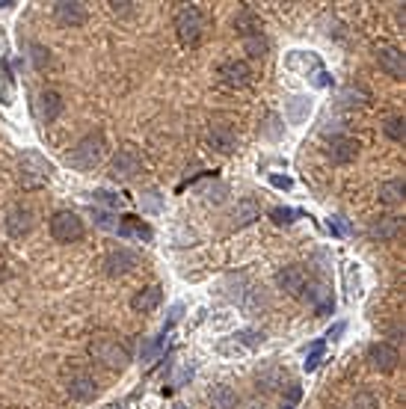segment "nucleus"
<instances>
[{
    "mask_svg": "<svg viewBox=\"0 0 406 409\" xmlns=\"http://www.w3.org/2000/svg\"><path fill=\"white\" fill-rule=\"evenodd\" d=\"M104 154H107L104 137L101 134H86V137H81L78 142H74V149L69 154H65V163H69L71 169L90 172L104 160Z\"/></svg>",
    "mask_w": 406,
    "mask_h": 409,
    "instance_id": "nucleus-1",
    "label": "nucleus"
},
{
    "mask_svg": "<svg viewBox=\"0 0 406 409\" xmlns=\"http://www.w3.org/2000/svg\"><path fill=\"white\" fill-rule=\"evenodd\" d=\"M175 33H178V39L184 45H199L202 36H205V15L199 6H181L178 12H175Z\"/></svg>",
    "mask_w": 406,
    "mask_h": 409,
    "instance_id": "nucleus-2",
    "label": "nucleus"
},
{
    "mask_svg": "<svg viewBox=\"0 0 406 409\" xmlns=\"http://www.w3.org/2000/svg\"><path fill=\"white\" fill-rule=\"evenodd\" d=\"M51 172L53 167L42 158L39 151H27V154H21V160H18V178L24 187H42V184H48L51 181Z\"/></svg>",
    "mask_w": 406,
    "mask_h": 409,
    "instance_id": "nucleus-3",
    "label": "nucleus"
},
{
    "mask_svg": "<svg viewBox=\"0 0 406 409\" xmlns=\"http://www.w3.org/2000/svg\"><path fill=\"white\" fill-rule=\"evenodd\" d=\"M51 237L57 243H78L83 237V219L71 211H57L51 217Z\"/></svg>",
    "mask_w": 406,
    "mask_h": 409,
    "instance_id": "nucleus-4",
    "label": "nucleus"
},
{
    "mask_svg": "<svg viewBox=\"0 0 406 409\" xmlns=\"http://www.w3.org/2000/svg\"><path fill=\"white\" fill-rule=\"evenodd\" d=\"M90 353H92L98 362H104L107 368H113V371H122L125 365L130 362L128 350L119 344V341H113V338H95L92 344H90Z\"/></svg>",
    "mask_w": 406,
    "mask_h": 409,
    "instance_id": "nucleus-5",
    "label": "nucleus"
},
{
    "mask_svg": "<svg viewBox=\"0 0 406 409\" xmlns=\"http://www.w3.org/2000/svg\"><path fill=\"white\" fill-rule=\"evenodd\" d=\"M139 169H142L139 151L134 146H125V149L116 151L113 163H110V178L113 181H130V178H137L139 175Z\"/></svg>",
    "mask_w": 406,
    "mask_h": 409,
    "instance_id": "nucleus-6",
    "label": "nucleus"
},
{
    "mask_svg": "<svg viewBox=\"0 0 406 409\" xmlns=\"http://www.w3.org/2000/svg\"><path fill=\"white\" fill-rule=\"evenodd\" d=\"M368 362L374 371L391 374V371H398V365H400V350L394 347L391 341H374V344L368 347Z\"/></svg>",
    "mask_w": 406,
    "mask_h": 409,
    "instance_id": "nucleus-7",
    "label": "nucleus"
},
{
    "mask_svg": "<svg viewBox=\"0 0 406 409\" xmlns=\"http://www.w3.org/2000/svg\"><path fill=\"white\" fill-rule=\"evenodd\" d=\"M217 77L223 86H228V90H244V86H249V81H252V69L244 60H228L217 69Z\"/></svg>",
    "mask_w": 406,
    "mask_h": 409,
    "instance_id": "nucleus-8",
    "label": "nucleus"
},
{
    "mask_svg": "<svg viewBox=\"0 0 406 409\" xmlns=\"http://www.w3.org/2000/svg\"><path fill=\"white\" fill-rule=\"evenodd\" d=\"M65 394L71 397V401H92V397L98 394V383L92 374H86V371H71V377H65Z\"/></svg>",
    "mask_w": 406,
    "mask_h": 409,
    "instance_id": "nucleus-9",
    "label": "nucleus"
},
{
    "mask_svg": "<svg viewBox=\"0 0 406 409\" xmlns=\"http://www.w3.org/2000/svg\"><path fill=\"white\" fill-rule=\"evenodd\" d=\"M208 146H211V151L217 154H235L237 151V134L235 128H228L226 122H214L211 128H208Z\"/></svg>",
    "mask_w": 406,
    "mask_h": 409,
    "instance_id": "nucleus-10",
    "label": "nucleus"
},
{
    "mask_svg": "<svg viewBox=\"0 0 406 409\" xmlns=\"http://www.w3.org/2000/svg\"><path fill=\"white\" fill-rule=\"evenodd\" d=\"M276 285L282 291H288L291 297H303V291L309 288V273L300 264H291V267H282L276 273Z\"/></svg>",
    "mask_w": 406,
    "mask_h": 409,
    "instance_id": "nucleus-11",
    "label": "nucleus"
},
{
    "mask_svg": "<svg viewBox=\"0 0 406 409\" xmlns=\"http://www.w3.org/2000/svg\"><path fill=\"white\" fill-rule=\"evenodd\" d=\"M359 154V142L350 140V137H332L326 146V158L338 163V167H347V163H353Z\"/></svg>",
    "mask_w": 406,
    "mask_h": 409,
    "instance_id": "nucleus-12",
    "label": "nucleus"
},
{
    "mask_svg": "<svg viewBox=\"0 0 406 409\" xmlns=\"http://www.w3.org/2000/svg\"><path fill=\"white\" fill-rule=\"evenodd\" d=\"M53 15L62 27H83L86 24V6L81 0H60L53 3Z\"/></svg>",
    "mask_w": 406,
    "mask_h": 409,
    "instance_id": "nucleus-13",
    "label": "nucleus"
},
{
    "mask_svg": "<svg viewBox=\"0 0 406 409\" xmlns=\"http://www.w3.org/2000/svg\"><path fill=\"white\" fill-rule=\"evenodd\" d=\"M6 231L12 237H24L33 231V211L24 205H12L6 211Z\"/></svg>",
    "mask_w": 406,
    "mask_h": 409,
    "instance_id": "nucleus-14",
    "label": "nucleus"
},
{
    "mask_svg": "<svg viewBox=\"0 0 406 409\" xmlns=\"http://www.w3.org/2000/svg\"><path fill=\"white\" fill-rule=\"evenodd\" d=\"M137 264H139L137 252H130V249H113L104 258V270H107V276H125V273L134 270Z\"/></svg>",
    "mask_w": 406,
    "mask_h": 409,
    "instance_id": "nucleus-15",
    "label": "nucleus"
},
{
    "mask_svg": "<svg viewBox=\"0 0 406 409\" xmlns=\"http://www.w3.org/2000/svg\"><path fill=\"white\" fill-rule=\"evenodd\" d=\"M160 303H163V288L160 285H149V288H142V291H137L134 297H130V308H134L137 315L155 312Z\"/></svg>",
    "mask_w": 406,
    "mask_h": 409,
    "instance_id": "nucleus-16",
    "label": "nucleus"
},
{
    "mask_svg": "<svg viewBox=\"0 0 406 409\" xmlns=\"http://www.w3.org/2000/svg\"><path fill=\"white\" fill-rule=\"evenodd\" d=\"M377 62L389 77H394V81H403L406 77V62H403V53L398 48H380L377 51Z\"/></svg>",
    "mask_w": 406,
    "mask_h": 409,
    "instance_id": "nucleus-17",
    "label": "nucleus"
},
{
    "mask_svg": "<svg viewBox=\"0 0 406 409\" xmlns=\"http://www.w3.org/2000/svg\"><path fill=\"white\" fill-rule=\"evenodd\" d=\"M36 113H39V119L45 122V125H51V122L60 119V113H62V95L57 90H45L39 95V101H36Z\"/></svg>",
    "mask_w": 406,
    "mask_h": 409,
    "instance_id": "nucleus-18",
    "label": "nucleus"
},
{
    "mask_svg": "<svg viewBox=\"0 0 406 409\" xmlns=\"http://www.w3.org/2000/svg\"><path fill=\"white\" fill-rule=\"evenodd\" d=\"M368 231L374 240H398L403 231V219L400 217H377L374 223L368 226Z\"/></svg>",
    "mask_w": 406,
    "mask_h": 409,
    "instance_id": "nucleus-19",
    "label": "nucleus"
},
{
    "mask_svg": "<svg viewBox=\"0 0 406 409\" xmlns=\"http://www.w3.org/2000/svg\"><path fill=\"white\" fill-rule=\"evenodd\" d=\"M116 231H119V237H128V240H151L155 237V231H151L146 223H142L139 217H122V223L116 226Z\"/></svg>",
    "mask_w": 406,
    "mask_h": 409,
    "instance_id": "nucleus-20",
    "label": "nucleus"
},
{
    "mask_svg": "<svg viewBox=\"0 0 406 409\" xmlns=\"http://www.w3.org/2000/svg\"><path fill=\"white\" fill-rule=\"evenodd\" d=\"M403 196H406L403 178H391V181H382V184H380V199H382L386 205H400Z\"/></svg>",
    "mask_w": 406,
    "mask_h": 409,
    "instance_id": "nucleus-21",
    "label": "nucleus"
},
{
    "mask_svg": "<svg viewBox=\"0 0 406 409\" xmlns=\"http://www.w3.org/2000/svg\"><path fill=\"white\" fill-rule=\"evenodd\" d=\"M208 397H211L214 409H237V394L228 389V385H214Z\"/></svg>",
    "mask_w": 406,
    "mask_h": 409,
    "instance_id": "nucleus-22",
    "label": "nucleus"
},
{
    "mask_svg": "<svg viewBox=\"0 0 406 409\" xmlns=\"http://www.w3.org/2000/svg\"><path fill=\"white\" fill-rule=\"evenodd\" d=\"M252 219H258V205L252 202V199H240L237 208H235V226L244 228V226L252 223Z\"/></svg>",
    "mask_w": 406,
    "mask_h": 409,
    "instance_id": "nucleus-23",
    "label": "nucleus"
},
{
    "mask_svg": "<svg viewBox=\"0 0 406 409\" xmlns=\"http://www.w3.org/2000/svg\"><path fill=\"white\" fill-rule=\"evenodd\" d=\"M235 27H237L240 36L249 39V36H258V33H261V21L252 15V12H240V15L235 18Z\"/></svg>",
    "mask_w": 406,
    "mask_h": 409,
    "instance_id": "nucleus-24",
    "label": "nucleus"
},
{
    "mask_svg": "<svg viewBox=\"0 0 406 409\" xmlns=\"http://www.w3.org/2000/svg\"><path fill=\"white\" fill-rule=\"evenodd\" d=\"M244 48H246V53H249V57H255V60L267 57V51H270L267 39H264V33H258V36H249V39H244Z\"/></svg>",
    "mask_w": 406,
    "mask_h": 409,
    "instance_id": "nucleus-25",
    "label": "nucleus"
},
{
    "mask_svg": "<svg viewBox=\"0 0 406 409\" xmlns=\"http://www.w3.org/2000/svg\"><path fill=\"white\" fill-rule=\"evenodd\" d=\"M261 341H264V333H258V329H244V333L235 335L237 350H252V347H258Z\"/></svg>",
    "mask_w": 406,
    "mask_h": 409,
    "instance_id": "nucleus-26",
    "label": "nucleus"
},
{
    "mask_svg": "<svg viewBox=\"0 0 406 409\" xmlns=\"http://www.w3.org/2000/svg\"><path fill=\"white\" fill-rule=\"evenodd\" d=\"M341 101H347V104H368V101H371V92L365 90V86H356V83H350V86H344V92H341Z\"/></svg>",
    "mask_w": 406,
    "mask_h": 409,
    "instance_id": "nucleus-27",
    "label": "nucleus"
},
{
    "mask_svg": "<svg viewBox=\"0 0 406 409\" xmlns=\"http://www.w3.org/2000/svg\"><path fill=\"white\" fill-rule=\"evenodd\" d=\"M382 131H386V137H389V140L403 142V137H406V122H403V116H391V119H386Z\"/></svg>",
    "mask_w": 406,
    "mask_h": 409,
    "instance_id": "nucleus-28",
    "label": "nucleus"
},
{
    "mask_svg": "<svg viewBox=\"0 0 406 409\" xmlns=\"http://www.w3.org/2000/svg\"><path fill=\"white\" fill-rule=\"evenodd\" d=\"M323 350H326V338H317L312 344V350H309V356H305V362H303V368L309 374L317 371V365H321V359H323Z\"/></svg>",
    "mask_w": 406,
    "mask_h": 409,
    "instance_id": "nucleus-29",
    "label": "nucleus"
},
{
    "mask_svg": "<svg viewBox=\"0 0 406 409\" xmlns=\"http://www.w3.org/2000/svg\"><path fill=\"white\" fill-rule=\"evenodd\" d=\"M193 362H178V368L172 371V377H169V385H175V389H178V385H184V383H190L193 380Z\"/></svg>",
    "mask_w": 406,
    "mask_h": 409,
    "instance_id": "nucleus-30",
    "label": "nucleus"
},
{
    "mask_svg": "<svg viewBox=\"0 0 406 409\" xmlns=\"http://www.w3.org/2000/svg\"><path fill=\"white\" fill-rule=\"evenodd\" d=\"M297 217H300V211H294V208H273L270 211V219L276 226H291Z\"/></svg>",
    "mask_w": 406,
    "mask_h": 409,
    "instance_id": "nucleus-31",
    "label": "nucleus"
},
{
    "mask_svg": "<svg viewBox=\"0 0 406 409\" xmlns=\"http://www.w3.org/2000/svg\"><path fill=\"white\" fill-rule=\"evenodd\" d=\"M305 110H309V101H305V98H291V113H288V119L297 125V122H303Z\"/></svg>",
    "mask_w": 406,
    "mask_h": 409,
    "instance_id": "nucleus-32",
    "label": "nucleus"
},
{
    "mask_svg": "<svg viewBox=\"0 0 406 409\" xmlns=\"http://www.w3.org/2000/svg\"><path fill=\"white\" fill-rule=\"evenodd\" d=\"M181 317H184V306H181V303H175V306L169 308V317H167V324H163V335H167L169 329H172L175 324H178Z\"/></svg>",
    "mask_w": 406,
    "mask_h": 409,
    "instance_id": "nucleus-33",
    "label": "nucleus"
},
{
    "mask_svg": "<svg viewBox=\"0 0 406 409\" xmlns=\"http://www.w3.org/2000/svg\"><path fill=\"white\" fill-rule=\"evenodd\" d=\"M107 6H110V12H116V15H130L137 3H130V0H110Z\"/></svg>",
    "mask_w": 406,
    "mask_h": 409,
    "instance_id": "nucleus-34",
    "label": "nucleus"
},
{
    "mask_svg": "<svg viewBox=\"0 0 406 409\" xmlns=\"http://www.w3.org/2000/svg\"><path fill=\"white\" fill-rule=\"evenodd\" d=\"M92 196H95L98 205H107V208H119V205H122V199L113 196V193H107V190H98V193H92Z\"/></svg>",
    "mask_w": 406,
    "mask_h": 409,
    "instance_id": "nucleus-35",
    "label": "nucleus"
},
{
    "mask_svg": "<svg viewBox=\"0 0 406 409\" xmlns=\"http://www.w3.org/2000/svg\"><path fill=\"white\" fill-rule=\"evenodd\" d=\"M95 223L101 228H113V231L119 226V223H113V214H107V211H95Z\"/></svg>",
    "mask_w": 406,
    "mask_h": 409,
    "instance_id": "nucleus-36",
    "label": "nucleus"
},
{
    "mask_svg": "<svg viewBox=\"0 0 406 409\" xmlns=\"http://www.w3.org/2000/svg\"><path fill=\"white\" fill-rule=\"evenodd\" d=\"M329 228H332L335 235H350V226L344 223V217H332L329 219Z\"/></svg>",
    "mask_w": 406,
    "mask_h": 409,
    "instance_id": "nucleus-37",
    "label": "nucleus"
},
{
    "mask_svg": "<svg viewBox=\"0 0 406 409\" xmlns=\"http://www.w3.org/2000/svg\"><path fill=\"white\" fill-rule=\"evenodd\" d=\"M223 193H226V187H223V184H217V187H208V190H205L208 202H223Z\"/></svg>",
    "mask_w": 406,
    "mask_h": 409,
    "instance_id": "nucleus-38",
    "label": "nucleus"
},
{
    "mask_svg": "<svg viewBox=\"0 0 406 409\" xmlns=\"http://www.w3.org/2000/svg\"><path fill=\"white\" fill-rule=\"evenodd\" d=\"M353 409H377V401L371 394H359L356 397V406Z\"/></svg>",
    "mask_w": 406,
    "mask_h": 409,
    "instance_id": "nucleus-39",
    "label": "nucleus"
},
{
    "mask_svg": "<svg viewBox=\"0 0 406 409\" xmlns=\"http://www.w3.org/2000/svg\"><path fill=\"white\" fill-rule=\"evenodd\" d=\"M347 288H350V297H359V276L353 279V267H347Z\"/></svg>",
    "mask_w": 406,
    "mask_h": 409,
    "instance_id": "nucleus-40",
    "label": "nucleus"
},
{
    "mask_svg": "<svg viewBox=\"0 0 406 409\" xmlns=\"http://www.w3.org/2000/svg\"><path fill=\"white\" fill-rule=\"evenodd\" d=\"M270 184L279 190H291V178H282V175H270Z\"/></svg>",
    "mask_w": 406,
    "mask_h": 409,
    "instance_id": "nucleus-41",
    "label": "nucleus"
},
{
    "mask_svg": "<svg viewBox=\"0 0 406 409\" xmlns=\"http://www.w3.org/2000/svg\"><path fill=\"white\" fill-rule=\"evenodd\" d=\"M45 48H39V45H33V60H36V65H39V69H42V65H45Z\"/></svg>",
    "mask_w": 406,
    "mask_h": 409,
    "instance_id": "nucleus-42",
    "label": "nucleus"
},
{
    "mask_svg": "<svg viewBox=\"0 0 406 409\" xmlns=\"http://www.w3.org/2000/svg\"><path fill=\"white\" fill-rule=\"evenodd\" d=\"M344 333V324H335V326H329V333H326V338H338Z\"/></svg>",
    "mask_w": 406,
    "mask_h": 409,
    "instance_id": "nucleus-43",
    "label": "nucleus"
},
{
    "mask_svg": "<svg viewBox=\"0 0 406 409\" xmlns=\"http://www.w3.org/2000/svg\"><path fill=\"white\" fill-rule=\"evenodd\" d=\"M155 196H158V193H149V202H146V208H149V211H158V208H160V202H158Z\"/></svg>",
    "mask_w": 406,
    "mask_h": 409,
    "instance_id": "nucleus-44",
    "label": "nucleus"
},
{
    "mask_svg": "<svg viewBox=\"0 0 406 409\" xmlns=\"http://www.w3.org/2000/svg\"><path fill=\"white\" fill-rule=\"evenodd\" d=\"M172 409H187V406H184V403H175V406H172Z\"/></svg>",
    "mask_w": 406,
    "mask_h": 409,
    "instance_id": "nucleus-45",
    "label": "nucleus"
},
{
    "mask_svg": "<svg viewBox=\"0 0 406 409\" xmlns=\"http://www.w3.org/2000/svg\"><path fill=\"white\" fill-rule=\"evenodd\" d=\"M110 409H122V406H110Z\"/></svg>",
    "mask_w": 406,
    "mask_h": 409,
    "instance_id": "nucleus-46",
    "label": "nucleus"
}]
</instances>
